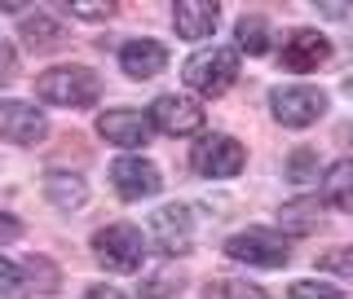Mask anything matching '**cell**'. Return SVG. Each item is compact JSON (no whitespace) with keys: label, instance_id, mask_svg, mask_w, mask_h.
<instances>
[{"label":"cell","instance_id":"8fae6325","mask_svg":"<svg viewBox=\"0 0 353 299\" xmlns=\"http://www.w3.org/2000/svg\"><path fill=\"white\" fill-rule=\"evenodd\" d=\"M327 58H331V40L323 36V31H314V27H296L292 36L283 40V66L296 71V75L318 71Z\"/></svg>","mask_w":353,"mask_h":299},{"label":"cell","instance_id":"5bb4252c","mask_svg":"<svg viewBox=\"0 0 353 299\" xmlns=\"http://www.w3.org/2000/svg\"><path fill=\"white\" fill-rule=\"evenodd\" d=\"M216 22H221V9L212 0H181L172 9V27L181 40H208L216 31Z\"/></svg>","mask_w":353,"mask_h":299},{"label":"cell","instance_id":"603a6c76","mask_svg":"<svg viewBox=\"0 0 353 299\" xmlns=\"http://www.w3.org/2000/svg\"><path fill=\"white\" fill-rule=\"evenodd\" d=\"M314 168H318V154L314 150H296L292 163H287V176H292V181H314Z\"/></svg>","mask_w":353,"mask_h":299},{"label":"cell","instance_id":"7a4b0ae2","mask_svg":"<svg viewBox=\"0 0 353 299\" xmlns=\"http://www.w3.org/2000/svg\"><path fill=\"white\" fill-rule=\"evenodd\" d=\"M181 80L194 88L199 97H221L230 93L239 80V53L225 49V44H212V49H199L190 62L181 66Z\"/></svg>","mask_w":353,"mask_h":299},{"label":"cell","instance_id":"83f0119b","mask_svg":"<svg viewBox=\"0 0 353 299\" xmlns=\"http://www.w3.org/2000/svg\"><path fill=\"white\" fill-rule=\"evenodd\" d=\"M318 14H323V18H336V22H353V5H349V0H323V5H318Z\"/></svg>","mask_w":353,"mask_h":299},{"label":"cell","instance_id":"cb8c5ba5","mask_svg":"<svg viewBox=\"0 0 353 299\" xmlns=\"http://www.w3.org/2000/svg\"><path fill=\"white\" fill-rule=\"evenodd\" d=\"M71 14L84 18V22H106L110 14H115V5H102V0H75Z\"/></svg>","mask_w":353,"mask_h":299},{"label":"cell","instance_id":"7402d4cb","mask_svg":"<svg viewBox=\"0 0 353 299\" xmlns=\"http://www.w3.org/2000/svg\"><path fill=\"white\" fill-rule=\"evenodd\" d=\"M287 299H349L340 286H327V282H296Z\"/></svg>","mask_w":353,"mask_h":299},{"label":"cell","instance_id":"ba28073f","mask_svg":"<svg viewBox=\"0 0 353 299\" xmlns=\"http://www.w3.org/2000/svg\"><path fill=\"white\" fill-rule=\"evenodd\" d=\"M110 185H115V194L124 198V203H141V198H154L163 190V176H159V168H154L150 159L124 154V159L110 163Z\"/></svg>","mask_w":353,"mask_h":299},{"label":"cell","instance_id":"f546056e","mask_svg":"<svg viewBox=\"0 0 353 299\" xmlns=\"http://www.w3.org/2000/svg\"><path fill=\"white\" fill-rule=\"evenodd\" d=\"M18 234H22V225H18L14 216H5V212H0V242H14Z\"/></svg>","mask_w":353,"mask_h":299},{"label":"cell","instance_id":"9c48e42d","mask_svg":"<svg viewBox=\"0 0 353 299\" xmlns=\"http://www.w3.org/2000/svg\"><path fill=\"white\" fill-rule=\"evenodd\" d=\"M150 238H154V247H159L163 256H185V251L194 247V216H190V207H181V203L159 207V212L150 216Z\"/></svg>","mask_w":353,"mask_h":299},{"label":"cell","instance_id":"5b68a950","mask_svg":"<svg viewBox=\"0 0 353 299\" xmlns=\"http://www.w3.org/2000/svg\"><path fill=\"white\" fill-rule=\"evenodd\" d=\"M270 110L283 128H309L327 115V93L309 84H292V88H274L270 93Z\"/></svg>","mask_w":353,"mask_h":299},{"label":"cell","instance_id":"4316f807","mask_svg":"<svg viewBox=\"0 0 353 299\" xmlns=\"http://www.w3.org/2000/svg\"><path fill=\"white\" fill-rule=\"evenodd\" d=\"M18 286H22V269H18V264H9L5 256H0V299H5V295H14Z\"/></svg>","mask_w":353,"mask_h":299},{"label":"cell","instance_id":"4dcf8cb0","mask_svg":"<svg viewBox=\"0 0 353 299\" xmlns=\"http://www.w3.org/2000/svg\"><path fill=\"white\" fill-rule=\"evenodd\" d=\"M84 299H128L124 291H115V286H93V291H88Z\"/></svg>","mask_w":353,"mask_h":299},{"label":"cell","instance_id":"30bf717a","mask_svg":"<svg viewBox=\"0 0 353 299\" xmlns=\"http://www.w3.org/2000/svg\"><path fill=\"white\" fill-rule=\"evenodd\" d=\"M0 137H5L9 146H40V141L49 137V119L31 102L5 97V102H0Z\"/></svg>","mask_w":353,"mask_h":299},{"label":"cell","instance_id":"f1b7e54d","mask_svg":"<svg viewBox=\"0 0 353 299\" xmlns=\"http://www.w3.org/2000/svg\"><path fill=\"white\" fill-rule=\"evenodd\" d=\"M14 71H18V53H14V44H9V40H0V84L14 80Z\"/></svg>","mask_w":353,"mask_h":299},{"label":"cell","instance_id":"3957f363","mask_svg":"<svg viewBox=\"0 0 353 299\" xmlns=\"http://www.w3.org/2000/svg\"><path fill=\"white\" fill-rule=\"evenodd\" d=\"M93 256L110 273H137L146 260V238L132 225H106L93 234Z\"/></svg>","mask_w":353,"mask_h":299},{"label":"cell","instance_id":"6da1fadb","mask_svg":"<svg viewBox=\"0 0 353 299\" xmlns=\"http://www.w3.org/2000/svg\"><path fill=\"white\" fill-rule=\"evenodd\" d=\"M36 93L49 106H66V110H84L102 97V80L88 66H49L44 75H36Z\"/></svg>","mask_w":353,"mask_h":299},{"label":"cell","instance_id":"4fadbf2b","mask_svg":"<svg viewBox=\"0 0 353 299\" xmlns=\"http://www.w3.org/2000/svg\"><path fill=\"white\" fill-rule=\"evenodd\" d=\"M119 66H124L128 80H154V75L168 66V49H163L159 40H128L124 49H119Z\"/></svg>","mask_w":353,"mask_h":299},{"label":"cell","instance_id":"e0dca14e","mask_svg":"<svg viewBox=\"0 0 353 299\" xmlns=\"http://www.w3.org/2000/svg\"><path fill=\"white\" fill-rule=\"evenodd\" d=\"M22 40H27V49L31 53H53L58 44L66 40V31H62V22L58 18H49V14H31V18H22Z\"/></svg>","mask_w":353,"mask_h":299},{"label":"cell","instance_id":"ac0fdd59","mask_svg":"<svg viewBox=\"0 0 353 299\" xmlns=\"http://www.w3.org/2000/svg\"><path fill=\"white\" fill-rule=\"evenodd\" d=\"M323 198L340 212H353V159H340L331 163L327 176H323Z\"/></svg>","mask_w":353,"mask_h":299},{"label":"cell","instance_id":"8992f818","mask_svg":"<svg viewBox=\"0 0 353 299\" xmlns=\"http://www.w3.org/2000/svg\"><path fill=\"white\" fill-rule=\"evenodd\" d=\"M225 256L239 264H252V269H283L292 260V247H287V238L270 234V229H243L225 242Z\"/></svg>","mask_w":353,"mask_h":299},{"label":"cell","instance_id":"ffe728a7","mask_svg":"<svg viewBox=\"0 0 353 299\" xmlns=\"http://www.w3.org/2000/svg\"><path fill=\"white\" fill-rule=\"evenodd\" d=\"M208 299H265V291L243 278H216V282H208Z\"/></svg>","mask_w":353,"mask_h":299},{"label":"cell","instance_id":"9a60e30c","mask_svg":"<svg viewBox=\"0 0 353 299\" xmlns=\"http://www.w3.org/2000/svg\"><path fill=\"white\" fill-rule=\"evenodd\" d=\"M44 198H49L58 212H80L88 203V185L75 172H44Z\"/></svg>","mask_w":353,"mask_h":299},{"label":"cell","instance_id":"2e32d148","mask_svg":"<svg viewBox=\"0 0 353 299\" xmlns=\"http://www.w3.org/2000/svg\"><path fill=\"white\" fill-rule=\"evenodd\" d=\"M318 225H323V203L318 198H292V203L279 207V229L292 238L318 234Z\"/></svg>","mask_w":353,"mask_h":299},{"label":"cell","instance_id":"277c9868","mask_svg":"<svg viewBox=\"0 0 353 299\" xmlns=\"http://www.w3.org/2000/svg\"><path fill=\"white\" fill-rule=\"evenodd\" d=\"M243 163H248V150L234 137H225V132L199 137V146L190 150V168L199 176H208V181H230V176L243 172Z\"/></svg>","mask_w":353,"mask_h":299},{"label":"cell","instance_id":"d4e9b609","mask_svg":"<svg viewBox=\"0 0 353 299\" xmlns=\"http://www.w3.org/2000/svg\"><path fill=\"white\" fill-rule=\"evenodd\" d=\"M323 269L331 273H345V278H353V247H331L323 256Z\"/></svg>","mask_w":353,"mask_h":299},{"label":"cell","instance_id":"52a82bcc","mask_svg":"<svg viewBox=\"0 0 353 299\" xmlns=\"http://www.w3.org/2000/svg\"><path fill=\"white\" fill-rule=\"evenodd\" d=\"M146 119H150V128H159V132H168V137H190V132L203 128V106L194 102V97H185V93H163V97H154L150 110H146Z\"/></svg>","mask_w":353,"mask_h":299},{"label":"cell","instance_id":"484cf974","mask_svg":"<svg viewBox=\"0 0 353 299\" xmlns=\"http://www.w3.org/2000/svg\"><path fill=\"white\" fill-rule=\"evenodd\" d=\"M172 291H181V282H172L168 273H154V278L146 282V291H141V299H168Z\"/></svg>","mask_w":353,"mask_h":299},{"label":"cell","instance_id":"44dd1931","mask_svg":"<svg viewBox=\"0 0 353 299\" xmlns=\"http://www.w3.org/2000/svg\"><path fill=\"white\" fill-rule=\"evenodd\" d=\"M22 273H27V278L31 282H40L36 286V291H44V295H49V291H58V269H53V264L49 260H44V256H36V260H27V269H22Z\"/></svg>","mask_w":353,"mask_h":299},{"label":"cell","instance_id":"7c38bea8","mask_svg":"<svg viewBox=\"0 0 353 299\" xmlns=\"http://www.w3.org/2000/svg\"><path fill=\"white\" fill-rule=\"evenodd\" d=\"M97 132L110 141V146H146L150 141V119L141 115V110H132V106H119V110H102L97 115Z\"/></svg>","mask_w":353,"mask_h":299},{"label":"cell","instance_id":"d6986e66","mask_svg":"<svg viewBox=\"0 0 353 299\" xmlns=\"http://www.w3.org/2000/svg\"><path fill=\"white\" fill-rule=\"evenodd\" d=\"M234 36H239V49L234 53H248V58H261V53H270V22L256 18V14H248V18H239V27H234Z\"/></svg>","mask_w":353,"mask_h":299}]
</instances>
